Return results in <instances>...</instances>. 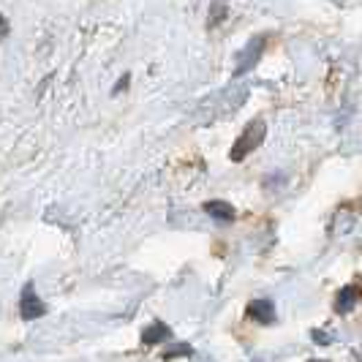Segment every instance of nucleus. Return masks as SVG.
Returning <instances> with one entry per match:
<instances>
[{
  "label": "nucleus",
  "mask_w": 362,
  "mask_h": 362,
  "mask_svg": "<svg viewBox=\"0 0 362 362\" xmlns=\"http://www.w3.org/2000/svg\"><path fill=\"white\" fill-rule=\"evenodd\" d=\"M267 134V126H265V120H254V123H248L245 126V131L240 134V139L234 142V147H231V153H229V158L234 161V164H240L248 153H254L259 144H262V139Z\"/></svg>",
  "instance_id": "f257e3e1"
},
{
  "label": "nucleus",
  "mask_w": 362,
  "mask_h": 362,
  "mask_svg": "<svg viewBox=\"0 0 362 362\" xmlns=\"http://www.w3.org/2000/svg\"><path fill=\"white\" fill-rule=\"evenodd\" d=\"M46 314V305L41 303V297L36 294L33 283H28L22 289V300H19V316L25 321H33V318H41Z\"/></svg>",
  "instance_id": "f03ea898"
},
{
  "label": "nucleus",
  "mask_w": 362,
  "mask_h": 362,
  "mask_svg": "<svg viewBox=\"0 0 362 362\" xmlns=\"http://www.w3.org/2000/svg\"><path fill=\"white\" fill-rule=\"evenodd\" d=\"M362 300V289L360 286H343L341 292H338V300H335V311L338 314H352V308L357 305Z\"/></svg>",
  "instance_id": "7ed1b4c3"
},
{
  "label": "nucleus",
  "mask_w": 362,
  "mask_h": 362,
  "mask_svg": "<svg viewBox=\"0 0 362 362\" xmlns=\"http://www.w3.org/2000/svg\"><path fill=\"white\" fill-rule=\"evenodd\" d=\"M262 49H265V39L259 36L256 41H251V44L242 49V57H240V63H237V71H234V77H242L256 60H259V55H262Z\"/></svg>",
  "instance_id": "20e7f679"
},
{
  "label": "nucleus",
  "mask_w": 362,
  "mask_h": 362,
  "mask_svg": "<svg viewBox=\"0 0 362 362\" xmlns=\"http://www.w3.org/2000/svg\"><path fill=\"white\" fill-rule=\"evenodd\" d=\"M245 314H248V318H254L259 324H270L275 318V305H272V300H254V303H248Z\"/></svg>",
  "instance_id": "39448f33"
},
{
  "label": "nucleus",
  "mask_w": 362,
  "mask_h": 362,
  "mask_svg": "<svg viewBox=\"0 0 362 362\" xmlns=\"http://www.w3.org/2000/svg\"><path fill=\"white\" fill-rule=\"evenodd\" d=\"M172 338V327L166 321H153L144 332H142V343L144 346H153V343H161V341H169Z\"/></svg>",
  "instance_id": "423d86ee"
},
{
  "label": "nucleus",
  "mask_w": 362,
  "mask_h": 362,
  "mask_svg": "<svg viewBox=\"0 0 362 362\" xmlns=\"http://www.w3.org/2000/svg\"><path fill=\"white\" fill-rule=\"evenodd\" d=\"M204 213L210 216V218H216V221H231L234 218V207L227 204V202H221V199H213V202H207L204 204Z\"/></svg>",
  "instance_id": "0eeeda50"
},
{
  "label": "nucleus",
  "mask_w": 362,
  "mask_h": 362,
  "mask_svg": "<svg viewBox=\"0 0 362 362\" xmlns=\"http://www.w3.org/2000/svg\"><path fill=\"white\" fill-rule=\"evenodd\" d=\"M193 354V349L188 346V343H175V346H169L161 357H164V362H172V360H178V357H191Z\"/></svg>",
  "instance_id": "6e6552de"
},
{
  "label": "nucleus",
  "mask_w": 362,
  "mask_h": 362,
  "mask_svg": "<svg viewBox=\"0 0 362 362\" xmlns=\"http://www.w3.org/2000/svg\"><path fill=\"white\" fill-rule=\"evenodd\" d=\"M314 341H316V343H330V341H327V335H324V332H318V330H314Z\"/></svg>",
  "instance_id": "1a4fd4ad"
},
{
  "label": "nucleus",
  "mask_w": 362,
  "mask_h": 362,
  "mask_svg": "<svg viewBox=\"0 0 362 362\" xmlns=\"http://www.w3.org/2000/svg\"><path fill=\"white\" fill-rule=\"evenodd\" d=\"M308 362H327V360H308Z\"/></svg>",
  "instance_id": "9d476101"
}]
</instances>
